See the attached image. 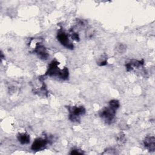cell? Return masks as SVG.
<instances>
[{
  "label": "cell",
  "instance_id": "cell-8",
  "mask_svg": "<svg viewBox=\"0 0 155 155\" xmlns=\"http://www.w3.org/2000/svg\"><path fill=\"white\" fill-rule=\"evenodd\" d=\"M143 63H144L143 60H140V61L131 60L130 62H129L125 64L126 70L128 71H130L133 70L136 67L138 68V67H141L142 65H143Z\"/></svg>",
  "mask_w": 155,
  "mask_h": 155
},
{
  "label": "cell",
  "instance_id": "cell-14",
  "mask_svg": "<svg viewBox=\"0 0 155 155\" xmlns=\"http://www.w3.org/2000/svg\"><path fill=\"white\" fill-rule=\"evenodd\" d=\"M83 153L84 152L79 149H73L70 153V154H81Z\"/></svg>",
  "mask_w": 155,
  "mask_h": 155
},
{
  "label": "cell",
  "instance_id": "cell-4",
  "mask_svg": "<svg viewBox=\"0 0 155 155\" xmlns=\"http://www.w3.org/2000/svg\"><path fill=\"white\" fill-rule=\"evenodd\" d=\"M58 65H59V62L57 61L53 60L49 64V66L48 67L47 71L45 73V75L50 76H56L59 78L62 69V70L59 69L58 67Z\"/></svg>",
  "mask_w": 155,
  "mask_h": 155
},
{
  "label": "cell",
  "instance_id": "cell-7",
  "mask_svg": "<svg viewBox=\"0 0 155 155\" xmlns=\"http://www.w3.org/2000/svg\"><path fill=\"white\" fill-rule=\"evenodd\" d=\"M144 147L149 151H154L155 150V137L153 136H148L143 140Z\"/></svg>",
  "mask_w": 155,
  "mask_h": 155
},
{
  "label": "cell",
  "instance_id": "cell-10",
  "mask_svg": "<svg viewBox=\"0 0 155 155\" xmlns=\"http://www.w3.org/2000/svg\"><path fill=\"white\" fill-rule=\"evenodd\" d=\"M116 137H117L116 139H117V142L119 143L120 144H122V143H125V142L126 141V138H125V134L122 133H120L119 134H118L117 135Z\"/></svg>",
  "mask_w": 155,
  "mask_h": 155
},
{
  "label": "cell",
  "instance_id": "cell-15",
  "mask_svg": "<svg viewBox=\"0 0 155 155\" xmlns=\"http://www.w3.org/2000/svg\"><path fill=\"white\" fill-rule=\"evenodd\" d=\"M107 64V61L106 59H102V61H100L98 62V65L99 66H104V65H106Z\"/></svg>",
  "mask_w": 155,
  "mask_h": 155
},
{
  "label": "cell",
  "instance_id": "cell-6",
  "mask_svg": "<svg viewBox=\"0 0 155 155\" xmlns=\"http://www.w3.org/2000/svg\"><path fill=\"white\" fill-rule=\"evenodd\" d=\"M34 52L38 55V56L40 59H47L49 56L45 47L39 43H38L35 46Z\"/></svg>",
  "mask_w": 155,
  "mask_h": 155
},
{
  "label": "cell",
  "instance_id": "cell-11",
  "mask_svg": "<svg viewBox=\"0 0 155 155\" xmlns=\"http://www.w3.org/2000/svg\"><path fill=\"white\" fill-rule=\"evenodd\" d=\"M109 106H110L112 108L117 110L120 106V103L117 100L113 99V100H111L109 102Z\"/></svg>",
  "mask_w": 155,
  "mask_h": 155
},
{
  "label": "cell",
  "instance_id": "cell-13",
  "mask_svg": "<svg viewBox=\"0 0 155 155\" xmlns=\"http://www.w3.org/2000/svg\"><path fill=\"white\" fill-rule=\"evenodd\" d=\"M125 50H126V47H125V46L124 44H120L118 45L117 47V50L119 53H124L125 51Z\"/></svg>",
  "mask_w": 155,
  "mask_h": 155
},
{
  "label": "cell",
  "instance_id": "cell-9",
  "mask_svg": "<svg viewBox=\"0 0 155 155\" xmlns=\"http://www.w3.org/2000/svg\"><path fill=\"white\" fill-rule=\"evenodd\" d=\"M18 140L22 145L28 144L30 142V136L26 133H19L17 136Z\"/></svg>",
  "mask_w": 155,
  "mask_h": 155
},
{
  "label": "cell",
  "instance_id": "cell-2",
  "mask_svg": "<svg viewBox=\"0 0 155 155\" xmlns=\"http://www.w3.org/2000/svg\"><path fill=\"white\" fill-rule=\"evenodd\" d=\"M116 109L112 108L110 106L106 107L104 108L100 112V117L105 121L106 123L110 124H111L115 117L116 115Z\"/></svg>",
  "mask_w": 155,
  "mask_h": 155
},
{
  "label": "cell",
  "instance_id": "cell-3",
  "mask_svg": "<svg viewBox=\"0 0 155 155\" xmlns=\"http://www.w3.org/2000/svg\"><path fill=\"white\" fill-rule=\"evenodd\" d=\"M56 38H57V39L58 40V41L64 47H66L67 48L71 49V50L74 48L73 44L70 42L68 35L64 30H59L57 33Z\"/></svg>",
  "mask_w": 155,
  "mask_h": 155
},
{
  "label": "cell",
  "instance_id": "cell-5",
  "mask_svg": "<svg viewBox=\"0 0 155 155\" xmlns=\"http://www.w3.org/2000/svg\"><path fill=\"white\" fill-rule=\"evenodd\" d=\"M48 143V140L47 138L38 137L33 141L31 149L33 151H39L43 149Z\"/></svg>",
  "mask_w": 155,
  "mask_h": 155
},
{
  "label": "cell",
  "instance_id": "cell-12",
  "mask_svg": "<svg viewBox=\"0 0 155 155\" xmlns=\"http://www.w3.org/2000/svg\"><path fill=\"white\" fill-rule=\"evenodd\" d=\"M70 35H71V37L72 39H73L76 41H79V36L78 34L76 32H74V31H71Z\"/></svg>",
  "mask_w": 155,
  "mask_h": 155
},
{
  "label": "cell",
  "instance_id": "cell-1",
  "mask_svg": "<svg viewBox=\"0 0 155 155\" xmlns=\"http://www.w3.org/2000/svg\"><path fill=\"white\" fill-rule=\"evenodd\" d=\"M69 112V119L72 122L80 120L81 116L85 113V109L83 106H72L68 107Z\"/></svg>",
  "mask_w": 155,
  "mask_h": 155
}]
</instances>
